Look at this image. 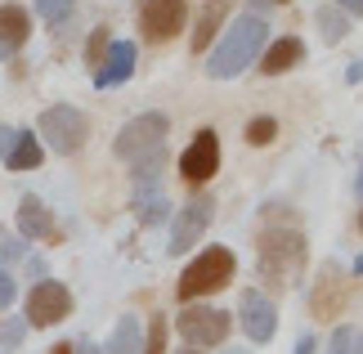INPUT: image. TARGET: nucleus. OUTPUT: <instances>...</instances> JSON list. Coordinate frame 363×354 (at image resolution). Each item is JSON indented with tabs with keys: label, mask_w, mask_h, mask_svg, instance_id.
Returning <instances> with one entry per match:
<instances>
[{
	"label": "nucleus",
	"mask_w": 363,
	"mask_h": 354,
	"mask_svg": "<svg viewBox=\"0 0 363 354\" xmlns=\"http://www.w3.org/2000/svg\"><path fill=\"white\" fill-rule=\"evenodd\" d=\"M269 45V23L260 13H238L225 32H220L211 59H206V77L211 81H233L260 59V50Z\"/></svg>",
	"instance_id": "1"
},
{
	"label": "nucleus",
	"mask_w": 363,
	"mask_h": 354,
	"mask_svg": "<svg viewBox=\"0 0 363 354\" xmlns=\"http://www.w3.org/2000/svg\"><path fill=\"white\" fill-rule=\"evenodd\" d=\"M233 274H238V260H233V251L229 247H206L198 251V260H189L184 265V274H179V301L193 305V301H202V296H211L220 287H229Z\"/></svg>",
	"instance_id": "2"
},
{
	"label": "nucleus",
	"mask_w": 363,
	"mask_h": 354,
	"mask_svg": "<svg viewBox=\"0 0 363 354\" xmlns=\"http://www.w3.org/2000/svg\"><path fill=\"white\" fill-rule=\"evenodd\" d=\"M166 135H171V117L166 112H139V117H130L117 131L113 139V153L121 162H144V157H157V153H166Z\"/></svg>",
	"instance_id": "3"
},
{
	"label": "nucleus",
	"mask_w": 363,
	"mask_h": 354,
	"mask_svg": "<svg viewBox=\"0 0 363 354\" xmlns=\"http://www.w3.org/2000/svg\"><path fill=\"white\" fill-rule=\"evenodd\" d=\"M86 135H90V117L81 108H72V104H54V108H45L36 117L40 148L59 153V157H72V153L86 144Z\"/></svg>",
	"instance_id": "4"
},
{
	"label": "nucleus",
	"mask_w": 363,
	"mask_h": 354,
	"mask_svg": "<svg viewBox=\"0 0 363 354\" xmlns=\"http://www.w3.org/2000/svg\"><path fill=\"white\" fill-rule=\"evenodd\" d=\"M301 269H305V238L296 229H269L260 238V274L274 287H291Z\"/></svg>",
	"instance_id": "5"
},
{
	"label": "nucleus",
	"mask_w": 363,
	"mask_h": 354,
	"mask_svg": "<svg viewBox=\"0 0 363 354\" xmlns=\"http://www.w3.org/2000/svg\"><path fill=\"white\" fill-rule=\"evenodd\" d=\"M175 328L189 341V350H211V345H225L233 319L225 309H216V305H189L184 314L175 319Z\"/></svg>",
	"instance_id": "6"
},
{
	"label": "nucleus",
	"mask_w": 363,
	"mask_h": 354,
	"mask_svg": "<svg viewBox=\"0 0 363 354\" xmlns=\"http://www.w3.org/2000/svg\"><path fill=\"white\" fill-rule=\"evenodd\" d=\"M211 220H216V197L211 193H193L184 206L175 211V224H171V247L166 251H175V256H184V251L198 247V238L211 229Z\"/></svg>",
	"instance_id": "7"
},
{
	"label": "nucleus",
	"mask_w": 363,
	"mask_h": 354,
	"mask_svg": "<svg viewBox=\"0 0 363 354\" xmlns=\"http://www.w3.org/2000/svg\"><path fill=\"white\" fill-rule=\"evenodd\" d=\"M72 314V292L54 278H40L32 292H27V328H54Z\"/></svg>",
	"instance_id": "8"
},
{
	"label": "nucleus",
	"mask_w": 363,
	"mask_h": 354,
	"mask_svg": "<svg viewBox=\"0 0 363 354\" xmlns=\"http://www.w3.org/2000/svg\"><path fill=\"white\" fill-rule=\"evenodd\" d=\"M184 18H189L184 0H144V9H139V32H144V40H152V45H166V40H175L184 32Z\"/></svg>",
	"instance_id": "9"
},
{
	"label": "nucleus",
	"mask_w": 363,
	"mask_h": 354,
	"mask_svg": "<svg viewBox=\"0 0 363 354\" xmlns=\"http://www.w3.org/2000/svg\"><path fill=\"white\" fill-rule=\"evenodd\" d=\"M216 171H220V135L216 131H198L193 144L179 153V175L198 189V184H206Z\"/></svg>",
	"instance_id": "10"
},
{
	"label": "nucleus",
	"mask_w": 363,
	"mask_h": 354,
	"mask_svg": "<svg viewBox=\"0 0 363 354\" xmlns=\"http://www.w3.org/2000/svg\"><path fill=\"white\" fill-rule=\"evenodd\" d=\"M238 319H242V332L251 336V341H274L278 332V309L264 292H242L238 296Z\"/></svg>",
	"instance_id": "11"
},
{
	"label": "nucleus",
	"mask_w": 363,
	"mask_h": 354,
	"mask_svg": "<svg viewBox=\"0 0 363 354\" xmlns=\"http://www.w3.org/2000/svg\"><path fill=\"white\" fill-rule=\"evenodd\" d=\"M135 40H113L108 45V54H104V63H99V72H94V86L99 90H113V86H121V81H130L135 77Z\"/></svg>",
	"instance_id": "12"
},
{
	"label": "nucleus",
	"mask_w": 363,
	"mask_h": 354,
	"mask_svg": "<svg viewBox=\"0 0 363 354\" xmlns=\"http://www.w3.org/2000/svg\"><path fill=\"white\" fill-rule=\"evenodd\" d=\"M229 13H233V0H206V5L198 9V27H193V36H189V45H193V54L211 50V40H216L220 32H225Z\"/></svg>",
	"instance_id": "13"
},
{
	"label": "nucleus",
	"mask_w": 363,
	"mask_h": 354,
	"mask_svg": "<svg viewBox=\"0 0 363 354\" xmlns=\"http://www.w3.org/2000/svg\"><path fill=\"white\" fill-rule=\"evenodd\" d=\"M18 238H36V243H54V238H59V224H54V216L45 211V202H40V197H32V193L18 202Z\"/></svg>",
	"instance_id": "14"
},
{
	"label": "nucleus",
	"mask_w": 363,
	"mask_h": 354,
	"mask_svg": "<svg viewBox=\"0 0 363 354\" xmlns=\"http://www.w3.org/2000/svg\"><path fill=\"white\" fill-rule=\"evenodd\" d=\"M301 59H305V40L301 36H278V40H269V45L260 50V72L264 77H283Z\"/></svg>",
	"instance_id": "15"
},
{
	"label": "nucleus",
	"mask_w": 363,
	"mask_h": 354,
	"mask_svg": "<svg viewBox=\"0 0 363 354\" xmlns=\"http://www.w3.org/2000/svg\"><path fill=\"white\" fill-rule=\"evenodd\" d=\"M130 211H135V220H139V224H162L166 216H171V202H166L162 179L135 184V193H130Z\"/></svg>",
	"instance_id": "16"
},
{
	"label": "nucleus",
	"mask_w": 363,
	"mask_h": 354,
	"mask_svg": "<svg viewBox=\"0 0 363 354\" xmlns=\"http://www.w3.org/2000/svg\"><path fill=\"white\" fill-rule=\"evenodd\" d=\"M27 36H32V18H27V9L18 5H0V45L9 54L27 45Z\"/></svg>",
	"instance_id": "17"
},
{
	"label": "nucleus",
	"mask_w": 363,
	"mask_h": 354,
	"mask_svg": "<svg viewBox=\"0 0 363 354\" xmlns=\"http://www.w3.org/2000/svg\"><path fill=\"white\" fill-rule=\"evenodd\" d=\"M40 162H45V148H40L36 131H18V135H13V148H9L5 166H9V171H36Z\"/></svg>",
	"instance_id": "18"
},
{
	"label": "nucleus",
	"mask_w": 363,
	"mask_h": 354,
	"mask_svg": "<svg viewBox=\"0 0 363 354\" xmlns=\"http://www.w3.org/2000/svg\"><path fill=\"white\" fill-rule=\"evenodd\" d=\"M104 354H144V323H139L135 314H125L113 328V336H108Z\"/></svg>",
	"instance_id": "19"
},
{
	"label": "nucleus",
	"mask_w": 363,
	"mask_h": 354,
	"mask_svg": "<svg viewBox=\"0 0 363 354\" xmlns=\"http://www.w3.org/2000/svg\"><path fill=\"white\" fill-rule=\"evenodd\" d=\"M332 292H341L337 265H323V274H318V287H314V296H310V305H314L318 319H332V314H337V301H332Z\"/></svg>",
	"instance_id": "20"
},
{
	"label": "nucleus",
	"mask_w": 363,
	"mask_h": 354,
	"mask_svg": "<svg viewBox=\"0 0 363 354\" xmlns=\"http://www.w3.org/2000/svg\"><path fill=\"white\" fill-rule=\"evenodd\" d=\"M314 23H318V32H323L328 45H341V40L350 36V18H345L337 5H323V9L314 13Z\"/></svg>",
	"instance_id": "21"
},
{
	"label": "nucleus",
	"mask_w": 363,
	"mask_h": 354,
	"mask_svg": "<svg viewBox=\"0 0 363 354\" xmlns=\"http://www.w3.org/2000/svg\"><path fill=\"white\" fill-rule=\"evenodd\" d=\"M274 139H278V121L274 117H251L247 121V144L251 148H269Z\"/></svg>",
	"instance_id": "22"
},
{
	"label": "nucleus",
	"mask_w": 363,
	"mask_h": 354,
	"mask_svg": "<svg viewBox=\"0 0 363 354\" xmlns=\"http://www.w3.org/2000/svg\"><path fill=\"white\" fill-rule=\"evenodd\" d=\"M36 5V13L45 18L50 27H59V23H67L72 18V9H77V0H32Z\"/></svg>",
	"instance_id": "23"
},
{
	"label": "nucleus",
	"mask_w": 363,
	"mask_h": 354,
	"mask_svg": "<svg viewBox=\"0 0 363 354\" xmlns=\"http://www.w3.org/2000/svg\"><path fill=\"white\" fill-rule=\"evenodd\" d=\"M166 314H152L148 319V332H144V354H166Z\"/></svg>",
	"instance_id": "24"
},
{
	"label": "nucleus",
	"mask_w": 363,
	"mask_h": 354,
	"mask_svg": "<svg viewBox=\"0 0 363 354\" xmlns=\"http://www.w3.org/2000/svg\"><path fill=\"white\" fill-rule=\"evenodd\" d=\"M108 45H113V36H108V27H94V32H90V40H86V63L94 67V72H99V63H104Z\"/></svg>",
	"instance_id": "25"
},
{
	"label": "nucleus",
	"mask_w": 363,
	"mask_h": 354,
	"mask_svg": "<svg viewBox=\"0 0 363 354\" xmlns=\"http://www.w3.org/2000/svg\"><path fill=\"white\" fill-rule=\"evenodd\" d=\"M328 354H359V332L341 323V328L332 332V341H328Z\"/></svg>",
	"instance_id": "26"
},
{
	"label": "nucleus",
	"mask_w": 363,
	"mask_h": 354,
	"mask_svg": "<svg viewBox=\"0 0 363 354\" xmlns=\"http://www.w3.org/2000/svg\"><path fill=\"white\" fill-rule=\"evenodd\" d=\"M23 336H27V319H5L0 323V350L23 345Z\"/></svg>",
	"instance_id": "27"
},
{
	"label": "nucleus",
	"mask_w": 363,
	"mask_h": 354,
	"mask_svg": "<svg viewBox=\"0 0 363 354\" xmlns=\"http://www.w3.org/2000/svg\"><path fill=\"white\" fill-rule=\"evenodd\" d=\"M23 238H13V233H0V256H5V260H18L23 256Z\"/></svg>",
	"instance_id": "28"
},
{
	"label": "nucleus",
	"mask_w": 363,
	"mask_h": 354,
	"mask_svg": "<svg viewBox=\"0 0 363 354\" xmlns=\"http://www.w3.org/2000/svg\"><path fill=\"white\" fill-rule=\"evenodd\" d=\"M13 296H18V282H13V274L9 269H0V309H5Z\"/></svg>",
	"instance_id": "29"
},
{
	"label": "nucleus",
	"mask_w": 363,
	"mask_h": 354,
	"mask_svg": "<svg viewBox=\"0 0 363 354\" xmlns=\"http://www.w3.org/2000/svg\"><path fill=\"white\" fill-rule=\"evenodd\" d=\"M13 135H18L13 126H0V162L9 157V148H13Z\"/></svg>",
	"instance_id": "30"
},
{
	"label": "nucleus",
	"mask_w": 363,
	"mask_h": 354,
	"mask_svg": "<svg viewBox=\"0 0 363 354\" xmlns=\"http://www.w3.org/2000/svg\"><path fill=\"white\" fill-rule=\"evenodd\" d=\"M337 9L345 13V18H359V13H363V0H337Z\"/></svg>",
	"instance_id": "31"
},
{
	"label": "nucleus",
	"mask_w": 363,
	"mask_h": 354,
	"mask_svg": "<svg viewBox=\"0 0 363 354\" xmlns=\"http://www.w3.org/2000/svg\"><path fill=\"white\" fill-rule=\"evenodd\" d=\"M72 354H104L99 345L90 341V336H81V341H72Z\"/></svg>",
	"instance_id": "32"
},
{
	"label": "nucleus",
	"mask_w": 363,
	"mask_h": 354,
	"mask_svg": "<svg viewBox=\"0 0 363 354\" xmlns=\"http://www.w3.org/2000/svg\"><path fill=\"white\" fill-rule=\"evenodd\" d=\"M314 350H318V345H314V336H310V332H305V336H301V341H296V350H291V354H314Z\"/></svg>",
	"instance_id": "33"
},
{
	"label": "nucleus",
	"mask_w": 363,
	"mask_h": 354,
	"mask_svg": "<svg viewBox=\"0 0 363 354\" xmlns=\"http://www.w3.org/2000/svg\"><path fill=\"white\" fill-rule=\"evenodd\" d=\"M345 81H363V59L350 63V72H345Z\"/></svg>",
	"instance_id": "34"
},
{
	"label": "nucleus",
	"mask_w": 363,
	"mask_h": 354,
	"mask_svg": "<svg viewBox=\"0 0 363 354\" xmlns=\"http://www.w3.org/2000/svg\"><path fill=\"white\" fill-rule=\"evenodd\" d=\"M269 5H278V0H251V9H269Z\"/></svg>",
	"instance_id": "35"
},
{
	"label": "nucleus",
	"mask_w": 363,
	"mask_h": 354,
	"mask_svg": "<svg viewBox=\"0 0 363 354\" xmlns=\"http://www.w3.org/2000/svg\"><path fill=\"white\" fill-rule=\"evenodd\" d=\"M50 354H72V345H54V350H50Z\"/></svg>",
	"instance_id": "36"
},
{
	"label": "nucleus",
	"mask_w": 363,
	"mask_h": 354,
	"mask_svg": "<svg viewBox=\"0 0 363 354\" xmlns=\"http://www.w3.org/2000/svg\"><path fill=\"white\" fill-rule=\"evenodd\" d=\"M359 197H363V171H359Z\"/></svg>",
	"instance_id": "37"
},
{
	"label": "nucleus",
	"mask_w": 363,
	"mask_h": 354,
	"mask_svg": "<svg viewBox=\"0 0 363 354\" xmlns=\"http://www.w3.org/2000/svg\"><path fill=\"white\" fill-rule=\"evenodd\" d=\"M0 59H9V50H5V45H0Z\"/></svg>",
	"instance_id": "38"
},
{
	"label": "nucleus",
	"mask_w": 363,
	"mask_h": 354,
	"mask_svg": "<svg viewBox=\"0 0 363 354\" xmlns=\"http://www.w3.org/2000/svg\"><path fill=\"white\" fill-rule=\"evenodd\" d=\"M179 354H198V350H179Z\"/></svg>",
	"instance_id": "39"
},
{
	"label": "nucleus",
	"mask_w": 363,
	"mask_h": 354,
	"mask_svg": "<svg viewBox=\"0 0 363 354\" xmlns=\"http://www.w3.org/2000/svg\"><path fill=\"white\" fill-rule=\"evenodd\" d=\"M359 354H363V341H359Z\"/></svg>",
	"instance_id": "40"
},
{
	"label": "nucleus",
	"mask_w": 363,
	"mask_h": 354,
	"mask_svg": "<svg viewBox=\"0 0 363 354\" xmlns=\"http://www.w3.org/2000/svg\"><path fill=\"white\" fill-rule=\"evenodd\" d=\"M359 224H363V216H359Z\"/></svg>",
	"instance_id": "41"
}]
</instances>
